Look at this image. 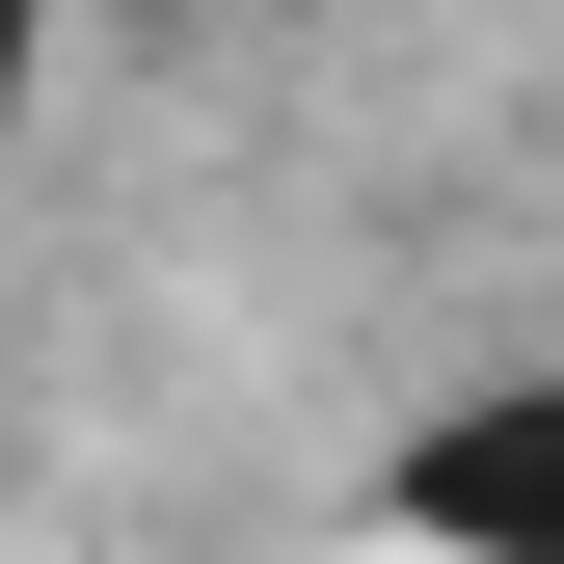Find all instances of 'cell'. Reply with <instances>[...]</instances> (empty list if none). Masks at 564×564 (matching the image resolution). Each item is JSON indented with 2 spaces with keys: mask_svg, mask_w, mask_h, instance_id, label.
Instances as JSON below:
<instances>
[{
  "mask_svg": "<svg viewBox=\"0 0 564 564\" xmlns=\"http://www.w3.org/2000/svg\"><path fill=\"white\" fill-rule=\"evenodd\" d=\"M28 54H54V0H0V108H28Z\"/></svg>",
  "mask_w": 564,
  "mask_h": 564,
  "instance_id": "2",
  "label": "cell"
},
{
  "mask_svg": "<svg viewBox=\"0 0 564 564\" xmlns=\"http://www.w3.org/2000/svg\"><path fill=\"white\" fill-rule=\"evenodd\" d=\"M403 538H431V564H564V377L457 403V431L403 457Z\"/></svg>",
  "mask_w": 564,
  "mask_h": 564,
  "instance_id": "1",
  "label": "cell"
}]
</instances>
